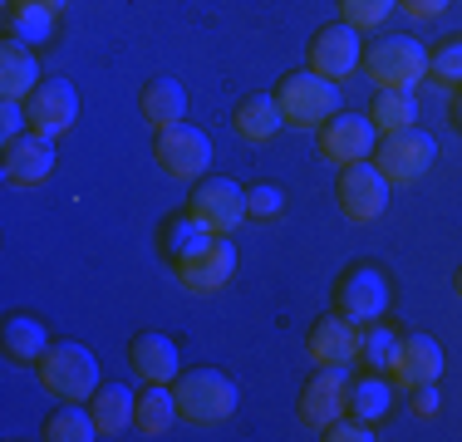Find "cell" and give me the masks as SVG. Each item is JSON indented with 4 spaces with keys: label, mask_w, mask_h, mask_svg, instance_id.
Here are the masks:
<instances>
[{
    "label": "cell",
    "mask_w": 462,
    "mask_h": 442,
    "mask_svg": "<svg viewBox=\"0 0 462 442\" xmlns=\"http://www.w3.org/2000/svg\"><path fill=\"white\" fill-rule=\"evenodd\" d=\"M345 408H349V379H345V369H320L310 383H305V393H300V423L305 428H325L335 423V418H345Z\"/></svg>",
    "instance_id": "cell-15"
},
{
    "label": "cell",
    "mask_w": 462,
    "mask_h": 442,
    "mask_svg": "<svg viewBox=\"0 0 462 442\" xmlns=\"http://www.w3.org/2000/svg\"><path fill=\"white\" fill-rule=\"evenodd\" d=\"M339 212L345 221H359V226H369V221H379L389 212V177L379 172V162H355V168H339V192H335Z\"/></svg>",
    "instance_id": "cell-5"
},
{
    "label": "cell",
    "mask_w": 462,
    "mask_h": 442,
    "mask_svg": "<svg viewBox=\"0 0 462 442\" xmlns=\"http://www.w3.org/2000/svg\"><path fill=\"white\" fill-rule=\"evenodd\" d=\"M152 158H158V168L172 182H197V177H207V168H212V138L192 124H178V128L158 133V152Z\"/></svg>",
    "instance_id": "cell-6"
},
{
    "label": "cell",
    "mask_w": 462,
    "mask_h": 442,
    "mask_svg": "<svg viewBox=\"0 0 462 442\" xmlns=\"http://www.w3.org/2000/svg\"><path fill=\"white\" fill-rule=\"evenodd\" d=\"M281 128H285V114H281V104L271 94H251L246 104L236 108V133L246 143H271Z\"/></svg>",
    "instance_id": "cell-23"
},
{
    "label": "cell",
    "mask_w": 462,
    "mask_h": 442,
    "mask_svg": "<svg viewBox=\"0 0 462 442\" xmlns=\"http://www.w3.org/2000/svg\"><path fill=\"white\" fill-rule=\"evenodd\" d=\"M389 403H393V393H389V383H383V379H365V383L349 389V413L365 418V423H379V418L389 413Z\"/></svg>",
    "instance_id": "cell-30"
},
{
    "label": "cell",
    "mask_w": 462,
    "mask_h": 442,
    "mask_svg": "<svg viewBox=\"0 0 462 442\" xmlns=\"http://www.w3.org/2000/svg\"><path fill=\"white\" fill-rule=\"evenodd\" d=\"M457 295H462V271H457Z\"/></svg>",
    "instance_id": "cell-38"
},
{
    "label": "cell",
    "mask_w": 462,
    "mask_h": 442,
    "mask_svg": "<svg viewBox=\"0 0 462 442\" xmlns=\"http://www.w3.org/2000/svg\"><path fill=\"white\" fill-rule=\"evenodd\" d=\"M428 79L443 84V88H462V35L438 44V50L428 54Z\"/></svg>",
    "instance_id": "cell-31"
},
{
    "label": "cell",
    "mask_w": 462,
    "mask_h": 442,
    "mask_svg": "<svg viewBox=\"0 0 462 442\" xmlns=\"http://www.w3.org/2000/svg\"><path fill=\"white\" fill-rule=\"evenodd\" d=\"M413 413H418V418H438V383L413 389Z\"/></svg>",
    "instance_id": "cell-36"
},
{
    "label": "cell",
    "mask_w": 462,
    "mask_h": 442,
    "mask_svg": "<svg viewBox=\"0 0 462 442\" xmlns=\"http://www.w3.org/2000/svg\"><path fill=\"white\" fill-rule=\"evenodd\" d=\"M365 64V44H359V30L355 25H325L320 35H315V44H310V69L315 74H325V79H349V74Z\"/></svg>",
    "instance_id": "cell-12"
},
{
    "label": "cell",
    "mask_w": 462,
    "mask_h": 442,
    "mask_svg": "<svg viewBox=\"0 0 462 442\" xmlns=\"http://www.w3.org/2000/svg\"><path fill=\"white\" fill-rule=\"evenodd\" d=\"M212 241H217V231L202 226V221L187 212V216H178V221L168 226V256H172V261H187V256H197V251H207Z\"/></svg>",
    "instance_id": "cell-29"
},
{
    "label": "cell",
    "mask_w": 462,
    "mask_h": 442,
    "mask_svg": "<svg viewBox=\"0 0 462 442\" xmlns=\"http://www.w3.org/2000/svg\"><path fill=\"white\" fill-rule=\"evenodd\" d=\"M231 275H236V246H231V236H217L207 251L178 261V281L187 295H217V290H226Z\"/></svg>",
    "instance_id": "cell-10"
},
{
    "label": "cell",
    "mask_w": 462,
    "mask_h": 442,
    "mask_svg": "<svg viewBox=\"0 0 462 442\" xmlns=\"http://www.w3.org/2000/svg\"><path fill=\"white\" fill-rule=\"evenodd\" d=\"M45 349H50V335H45V325H40V319L15 315L5 325V354H10V364H40V359H45Z\"/></svg>",
    "instance_id": "cell-25"
},
{
    "label": "cell",
    "mask_w": 462,
    "mask_h": 442,
    "mask_svg": "<svg viewBox=\"0 0 462 442\" xmlns=\"http://www.w3.org/2000/svg\"><path fill=\"white\" fill-rule=\"evenodd\" d=\"M374 148H379V128H374L369 114H335L320 128V152L335 168H355V162H369Z\"/></svg>",
    "instance_id": "cell-8"
},
{
    "label": "cell",
    "mask_w": 462,
    "mask_h": 442,
    "mask_svg": "<svg viewBox=\"0 0 462 442\" xmlns=\"http://www.w3.org/2000/svg\"><path fill=\"white\" fill-rule=\"evenodd\" d=\"M389 379L409 393L423 389V383H438L443 379V345H438L433 335H409L399 345V359H393Z\"/></svg>",
    "instance_id": "cell-16"
},
{
    "label": "cell",
    "mask_w": 462,
    "mask_h": 442,
    "mask_svg": "<svg viewBox=\"0 0 462 442\" xmlns=\"http://www.w3.org/2000/svg\"><path fill=\"white\" fill-rule=\"evenodd\" d=\"M339 315H349L355 325H374V319L389 315V281H383V271H374V265L349 271L345 285H339Z\"/></svg>",
    "instance_id": "cell-14"
},
{
    "label": "cell",
    "mask_w": 462,
    "mask_h": 442,
    "mask_svg": "<svg viewBox=\"0 0 462 442\" xmlns=\"http://www.w3.org/2000/svg\"><path fill=\"white\" fill-rule=\"evenodd\" d=\"M54 15H60V10L35 5V0H15V5H10V40L45 44L54 35Z\"/></svg>",
    "instance_id": "cell-26"
},
{
    "label": "cell",
    "mask_w": 462,
    "mask_h": 442,
    "mask_svg": "<svg viewBox=\"0 0 462 442\" xmlns=\"http://www.w3.org/2000/svg\"><path fill=\"white\" fill-rule=\"evenodd\" d=\"M178 418L182 413H178V393H172V383H143L138 413H134V428L143 437H168Z\"/></svg>",
    "instance_id": "cell-21"
},
{
    "label": "cell",
    "mask_w": 462,
    "mask_h": 442,
    "mask_svg": "<svg viewBox=\"0 0 462 442\" xmlns=\"http://www.w3.org/2000/svg\"><path fill=\"white\" fill-rule=\"evenodd\" d=\"M192 216L202 226H212L217 236H231V231L246 221V192H241L231 177H207L192 197Z\"/></svg>",
    "instance_id": "cell-11"
},
{
    "label": "cell",
    "mask_w": 462,
    "mask_h": 442,
    "mask_svg": "<svg viewBox=\"0 0 462 442\" xmlns=\"http://www.w3.org/2000/svg\"><path fill=\"white\" fill-rule=\"evenodd\" d=\"M448 5H453V0H399V10L409 20H418V25H423V20H438Z\"/></svg>",
    "instance_id": "cell-35"
},
{
    "label": "cell",
    "mask_w": 462,
    "mask_h": 442,
    "mask_svg": "<svg viewBox=\"0 0 462 442\" xmlns=\"http://www.w3.org/2000/svg\"><path fill=\"white\" fill-rule=\"evenodd\" d=\"M399 345H403V339L393 335L383 319H374V325H359V359H365L369 369H393V359H399Z\"/></svg>",
    "instance_id": "cell-28"
},
{
    "label": "cell",
    "mask_w": 462,
    "mask_h": 442,
    "mask_svg": "<svg viewBox=\"0 0 462 442\" xmlns=\"http://www.w3.org/2000/svg\"><path fill=\"white\" fill-rule=\"evenodd\" d=\"M393 5H399V0H339V15H345V25H355L359 35H365V30H379L383 20H389Z\"/></svg>",
    "instance_id": "cell-32"
},
{
    "label": "cell",
    "mask_w": 462,
    "mask_h": 442,
    "mask_svg": "<svg viewBox=\"0 0 462 442\" xmlns=\"http://www.w3.org/2000/svg\"><path fill=\"white\" fill-rule=\"evenodd\" d=\"M369 428H374V423H365V418H335V423L325 428V437H329V442H374Z\"/></svg>",
    "instance_id": "cell-34"
},
{
    "label": "cell",
    "mask_w": 462,
    "mask_h": 442,
    "mask_svg": "<svg viewBox=\"0 0 462 442\" xmlns=\"http://www.w3.org/2000/svg\"><path fill=\"white\" fill-rule=\"evenodd\" d=\"M138 108H143V124H148L152 133H168V128L187 124V88L178 79H152L148 88H143Z\"/></svg>",
    "instance_id": "cell-20"
},
{
    "label": "cell",
    "mask_w": 462,
    "mask_h": 442,
    "mask_svg": "<svg viewBox=\"0 0 462 442\" xmlns=\"http://www.w3.org/2000/svg\"><path fill=\"white\" fill-rule=\"evenodd\" d=\"M25 114H30V133H40V138L54 143L74 128V118H79V94H74L69 79H45L25 98Z\"/></svg>",
    "instance_id": "cell-9"
},
{
    "label": "cell",
    "mask_w": 462,
    "mask_h": 442,
    "mask_svg": "<svg viewBox=\"0 0 462 442\" xmlns=\"http://www.w3.org/2000/svg\"><path fill=\"white\" fill-rule=\"evenodd\" d=\"M94 408V423H98V437H124L134 428V413H138V393L124 389V383H108L89 398Z\"/></svg>",
    "instance_id": "cell-22"
},
{
    "label": "cell",
    "mask_w": 462,
    "mask_h": 442,
    "mask_svg": "<svg viewBox=\"0 0 462 442\" xmlns=\"http://www.w3.org/2000/svg\"><path fill=\"white\" fill-rule=\"evenodd\" d=\"M40 383L54 403H89L98 393V359L84 345H54L45 349V359L35 364Z\"/></svg>",
    "instance_id": "cell-3"
},
{
    "label": "cell",
    "mask_w": 462,
    "mask_h": 442,
    "mask_svg": "<svg viewBox=\"0 0 462 442\" xmlns=\"http://www.w3.org/2000/svg\"><path fill=\"white\" fill-rule=\"evenodd\" d=\"M365 74L374 79V88H403V94H413L428 79V50L418 40H379L365 54Z\"/></svg>",
    "instance_id": "cell-4"
},
{
    "label": "cell",
    "mask_w": 462,
    "mask_h": 442,
    "mask_svg": "<svg viewBox=\"0 0 462 442\" xmlns=\"http://www.w3.org/2000/svg\"><path fill=\"white\" fill-rule=\"evenodd\" d=\"M0 172H5V182L20 187V192H30V187H45L50 172H54V143L40 138V133L15 138V143L5 148V158H0Z\"/></svg>",
    "instance_id": "cell-13"
},
{
    "label": "cell",
    "mask_w": 462,
    "mask_h": 442,
    "mask_svg": "<svg viewBox=\"0 0 462 442\" xmlns=\"http://www.w3.org/2000/svg\"><path fill=\"white\" fill-rule=\"evenodd\" d=\"M310 359L320 369H349L359 359V325L349 315H325L310 329Z\"/></svg>",
    "instance_id": "cell-17"
},
{
    "label": "cell",
    "mask_w": 462,
    "mask_h": 442,
    "mask_svg": "<svg viewBox=\"0 0 462 442\" xmlns=\"http://www.w3.org/2000/svg\"><path fill=\"white\" fill-rule=\"evenodd\" d=\"M457 124H462V104H457Z\"/></svg>",
    "instance_id": "cell-39"
},
{
    "label": "cell",
    "mask_w": 462,
    "mask_h": 442,
    "mask_svg": "<svg viewBox=\"0 0 462 442\" xmlns=\"http://www.w3.org/2000/svg\"><path fill=\"white\" fill-rule=\"evenodd\" d=\"M281 212H285V192H281V187L261 182V187H251V192H246V216L271 221V216H281Z\"/></svg>",
    "instance_id": "cell-33"
},
{
    "label": "cell",
    "mask_w": 462,
    "mask_h": 442,
    "mask_svg": "<svg viewBox=\"0 0 462 442\" xmlns=\"http://www.w3.org/2000/svg\"><path fill=\"white\" fill-rule=\"evenodd\" d=\"M45 437H50V442H94V437H98L94 408L60 403V413H54L50 423H45Z\"/></svg>",
    "instance_id": "cell-27"
},
{
    "label": "cell",
    "mask_w": 462,
    "mask_h": 442,
    "mask_svg": "<svg viewBox=\"0 0 462 442\" xmlns=\"http://www.w3.org/2000/svg\"><path fill=\"white\" fill-rule=\"evenodd\" d=\"M369 118H374V128H379V138H389V133H409L413 118H418V104H413V94H403V88H379Z\"/></svg>",
    "instance_id": "cell-24"
},
{
    "label": "cell",
    "mask_w": 462,
    "mask_h": 442,
    "mask_svg": "<svg viewBox=\"0 0 462 442\" xmlns=\"http://www.w3.org/2000/svg\"><path fill=\"white\" fill-rule=\"evenodd\" d=\"M128 359H134V373L143 383H178L182 379V354L168 335H138Z\"/></svg>",
    "instance_id": "cell-19"
},
{
    "label": "cell",
    "mask_w": 462,
    "mask_h": 442,
    "mask_svg": "<svg viewBox=\"0 0 462 442\" xmlns=\"http://www.w3.org/2000/svg\"><path fill=\"white\" fill-rule=\"evenodd\" d=\"M281 114H285V128H300V133H320L329 118L339 114V84L325 79L315 69H295L281 79V94H276Z\"/></svg>",
    "instance_id": "cell-1"
},
{
    "label": "cell",
    "mask_w": 462,
    "mask_h": 442,
    "mask_svg": "<svg viewBox=\"0 0 462 442\" xmlns=\"http://www.w3.org/2000/svg\"><path fill=\"white\" fill-rule=\"evenodd\" d=\"M40 84H45V79H40L35 44H25V40H5V44H0V98H20V104H25Z\"/></svg>",
    "instance_id": "cell-18"
},
{
    "label": "cell",
    "mask_w": 462,
    "mask_h": 442,
    "mask_svg": "<svg viewBox=\"0 0 462 442\" xmlns=\"http://www.w3.org/2000/svg\"><path fill=\"white\" fill-rule=\"evenodd\" d=\"M10 5H15V0H10ZM35 5H50V10H64V5H69V0H35Z\"/></svg>",
    "instance_id": "cell-37"
},
{
    "label": "cell",
    "mask_w": 462,
    "mask_h": 442,
    "mask_svg": "<svg viewBox=\"0 0 462 442\" xmlns=\"http://www.w3.org/2000/svg\"><path fill=\"white\" fill-rule=\"evenodd\" d=\"M172 393H178L182 423H192V428H217L236 413V383L222 369H187L172 383Z\"/></svg>",
    "instance_id": "cell-2"
},
{
    "label": "cell",
    "mask_w": 462,
    "mask_h": 442,
    "mask_svg": "<svg viewBox=\"0 0 462 442\" xmlns=\"http://www.w3.org/2000/svg\"><path fill=\"white\" fill-rule=\"evenodd\" d=\"M433 158H438V143L428 138V133H389L383 138V148H374V162H379V172L389 177V187H409L418 182L428 168H433Z\"/></svg>",
    "instance_id": "cell-7"
}]
</instances>
